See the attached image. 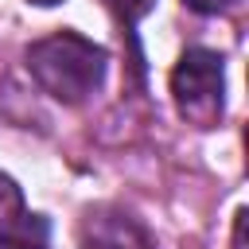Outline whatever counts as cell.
Listing matches in <instances>:
<instances>
[{
  "instance_id": "2",
  "label": "cell",
  "mask_w": 249,
  "mask_h": 249,
  "mask_svg": "<svg viewBox=\"0 0 249 249\" xmlns=\"http://www.w3.org/2000/svg\"><path fill=\"white\" fill-rule=\"evenodd\" d=\"M171 97L187 124L214 128L226 113V62L218 51L187 47L171 66Z\"/></svg>"
},
{
  "instance_id": "7",
  "label": "cell",
  "mask_w": 249,
  "mask_h": 249,
  "mask_svg": "<svg viewBox=\"0 0 249 249\" xmlns=\"http://www.w3.org/2000/svg\"><path fill=\"white\" fill-rule=\"evenodd\" d=\"M241 0H183V8H191V12H198V16H226V12H233Z\"/></svg>"
},
{
  "instance_id": "3",
  "label": "cell",
  "mask_w": 249,
  "mask_h": 249,
  "mask_svg": "<svg viewBox=\"0 0 249 249\" xmlns=\"http://www.w3.org/2000/svg\"><path fill=\"white\" fill-rule=\"evenodd\" d=\"M82 249H160L156 233L121 202H93L78 218Z\"/></svg>"
},
{
  "instance_id": "5",
  "label": "cell",
  "mask_w": 249,
  "mask_h": 249,
  "mask_svg": "<svg viewBox=\"0 0 249 249\" xmlns=\"http://www.w3.org/2000/svg\"><path fill=\"white\" fill-rule=\"evenodd\" d=\"M105 8H109V16L117 19V27L128 35V43H132V62H136V74L144 70L140 66V47H136V27H140V19L156 8V0H101Z\"/></svg>"
},
{
  "instance_id": "9",
  "label": "cell",
  "mask_w": 249,
  "mask_h": 249,
  "mask_svg": "<svg viewBox=\"0 0 249 249\" xmlns=\"http://www.w3.org/2000/svg\"><path fill=\"white\" fill-rule=\"evenodd\" d=\"M27 4H39V8H54V4H62V0H27Z\"/></svg>"
},
{
  "instance_id": "1",
  "label": "cell",
  "mask_w": 249,
  "mask_h": 249,
  "mask_svg": "<svg viewBox=\"0 0 249 249\" xmlns=\"http://www.w3.org/2000/svg\"><path fill=\"white\" fill-rule=\"evenodd\" d=\"M27 74L39 82L43 93H51L62 105H82L93 97L109 70V51L93 39H86L74 27H62L47 39H35L23 54Z\"/></svg>"
},
{
  "instance_id": "8",
  "label": "cell",
  "mask_w": 249,
  "mask_h": 249,
  "mask_svg": "<svg viewBox=\"0 0 249 249\" xmlns=\"http://www.w3.org/2000/svg\"><path fill=\"white\" fill-rule=\"evenodd\" d=\"M230 249H245V206H237V214H233V241H230Z\"/></svg>"
},
{
  "instance_id": "6",
  "label": "cell",
  "mask_w": 249,
  "mask_h": 249,
  "mask_svg": "<svg viewBox=\"0 0 249 249\" xmlns=\"http://www.w3.org/2000/svg\"><path fill=\"white\" fill-rule=\"evenodd\" d=\"M0 249H51V222L43 214H27V222L8 241H0Z\"/></svg>"
},
{
  "instance_id": "4",
  "label": "cell",
  "mask_w": 249,
  "mask_h": 249,
  "mask_svg": "<svg viewBox=\"0 0 249 249\" xmlns=\"http://www.w3.org/2000/svg\"><path fill=\"white\" fill-rule=\"evenodd\" d=\"M27 202H23V191H19V183L8 175V171H0V241H8L23 222H27Z\"/></svg>"
}]
</instances>
